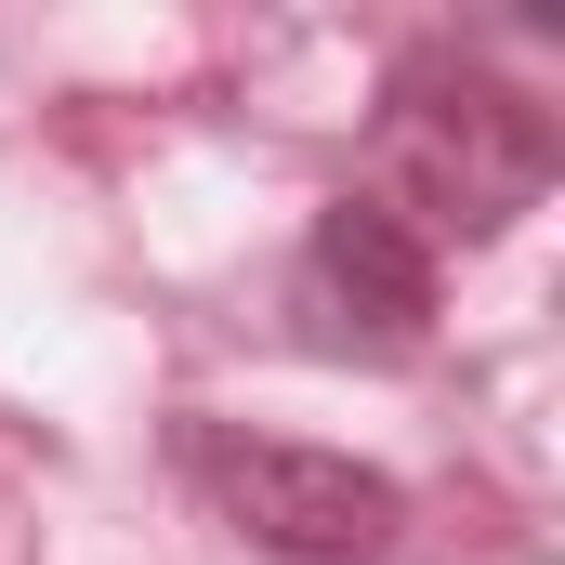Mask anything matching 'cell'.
Segmentation results:
<instances>
[{
	"instance_id": "obj_2",
	"label": "cell",
	"mask_w": 565,
	"mask_h": 565,
	"mask_svg": "<svg viewBox=\"0 0 565 565\" xmlns=\"http://www.w3.org/2000/svg\"><path fill=\"white\" fill-rule=\"evenodd\" d=\"M184 473L211 487V513L277 565H369L395 553L408 526V487L355 447H302V434H250V422H198L184 434Z\"/></svg>"
},
{
	"instance_id": "obj_3",
	"label": "cell",
	"mask_w": 565,
	"mask_h": 565,
	"mask_svg": "<svg viewBox=\"0 0 565 565\" xmlns=\"http://www.w3.org/2000/svg\"><path fill=\"white\" fill-rule=\"evenodd\" d=\"M289 329L316 355H369V369L422 355L434 342V250L382 198H329L302 224V264H289Z\"/></svg>"
},
{
	"instance_id": "obj_1",
	"label": "cell",
	"mask_w": 565,
	"mask_h": 565,
	"mask_svg": "<svg viewBox=\"0 0 565 565\" xmlns=\"http://www.w3.org/2000/svg\"><path fill=\"white\" fill-rule=\"evenodd\" d=\"M408 237H460V250H487V237H513L540 198H553V119L513 93V79H487L473 53H408L395 66V93H382V184H369Z\"/></svg>"
}]
</instances>
